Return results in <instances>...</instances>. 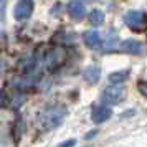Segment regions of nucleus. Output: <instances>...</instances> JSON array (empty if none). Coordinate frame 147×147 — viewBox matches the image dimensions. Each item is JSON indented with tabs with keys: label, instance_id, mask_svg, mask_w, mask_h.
I'll return each mask as SVG.
<instances>
[{
	"label": "nucleus",
	"instance_id": "1",
	"mask_svg": "<svg viewBox=\"0 0 147 147\" xmlns=\"http://www.w3.org/2000/svg\"><path fill=\"white\" fill-rule=\"evenodd\" d=\"M65 114H66V111H65V107H63V106H55V107L47 109V111H43L41 116H40L41 127H43V129H47V131L58 127L61 124L63 117H65Z\"/></svg>",
	"mask_w": 147,
	"mask_h": 147
},
{
	"label": "nucleus",
	"instance_id": "2",
	"mask_svg": "<svg viewBox=\"0 0 147 147\" xmlns=\"http://www.w3.org/2000/svg\"><path fill=\"white\" fill-rule=\"evenodd\" d=\"M68 53H66V48L65 47H55L51 48L50 51L45 56V66L50 71H56L58 68H61L65 63H66Z\"/></svg>",
	"mask_w": 147,
	"mask_h": 147
},
{
	"label": "nucleus",
	"instance_id": "3",
	"mask_svg": "<svg viewBox=\"0 0 147 147\" xmlns=\"http://www.w3.org/2000/svg\"><path fill=\"white\" fill-rule=\"evenodd\" d=\"M124 23L132 32H146L147 30V13L140 10H129L124 15Z\"/></svg>",
	"mask_w": 147,
	"mask_h": 147
},
{
	"label": "nucleus",
	"instance_id": "4",
	"mask_svg": "<svg viewBox=\"0 0 147 147\" xmlns=\"http://www.w3.org/2000/svg\"><path fill=\"white\" fill-rule=\"evenodd\" d=\"M101 99L106 104H117L124 99V89L119 84H109L107 88H104V91L101 94Z\"/></svg>",
	"mask_w": 147,
	"mask_h": 147
},
{
	"label": "nucleus",
	"instance_id": "5",
	"mask_svg": "<svg viewBox=\"0 0 147 147\" xmlns=\"http://www.w3.org/2000/svg\"><path fill=\"white\" fill-rule=\"evenodd\" d=\"M33 8H35L33 0H18L13 8L15 20L23 22V20H27V18H30V15L33 13Z\"/></svg>",
	"mask_w": 147,
	"mask_h": 147
},
{
	"label": "nucleus",
	"instance_id": "6",
	"mask_svg": "<svg viewBox=\"0 0 147 147\" xmlns=\"http://www.w3.org/2000/svg\"><path fill=\"white\" fill-rule=\"evenodd\" d=\"M84 43H86L88 48H91V50H98V48H101V35L96 32V30H88V32H84Z\"/></svg>",
	"mask_w": 147,
	"mask_h": 147
},
{
	"label": "nucleus",
	"instance_id": "7",
	"mask_svg": "<svg viewBox=\"0 0 147 147\" xmlns=\"http://www.w3.org/2000/svg\"><path fill=\"white\" fill-rule=\"evenodd\" d=\"M119 50L127 55H139L142 51V43L136 40H126L119 45Z\"/></svg>",
	"mask_w": 147,
	"mask_h": 147
},
{
	"label": "nucleus",
	"instance_id": "8",
	"mask_svg": "<svg viewBox=\"0 0 147 147\" xmlns=\"http://www.w3.org/2000/svg\"><path fill=\"white\" fill-rule=\"evenodd\" d=\"M109 117H111V109L107 106H98V107H94L93 113H91V119L96 124H101V122H104Z\"/></svg>",
	"mask_w": 147,
	"mask_h": 147
},
{
	"label": "nucleus",
	"instance_id": "9",
	"mask_svg": "<svg viewBox=\"0 0 147 147\" xmlns=\"http://www.w3.org/2000/svg\"><path fill=\"white\" fill-rule=\"evenodd\" d=\"M101 78V68L99 66H88L84 71H83V80L89 83V84H94L96 81Z\"/></svg>",
	"mask_w": 147,
	"mask_h": 147
},
{
	"label": "nucleus",
	"instance_id": "10",
	"mask_svg": "<svg viewBox=\"0 0 147 147\" xmlns=\"http://www.w3.org/2000/svg\"><path fill=\"white\" fill-rule=\"evenodd\" d=\"M68 12L74 20H81L86 15V8L81 2H71V3H68Z\"/></svg>",
	"mask_w": 147,
	"mask_h": 147
},
{
	"label": "nucleus",
	"instance_id": "11",
	"mask_svg": "<svg viewBox=\"0 0 147 147\" xmlns=\"http://www.w3.org/2000/svg\"><path fill=\"white\" fill-rule=\"evenodd\" d=\"M129 78V69H121V71H114L109 74V83L111 84H121Z\"/></svg>",
	"mask_w": 147,
	"mask_h": 147
},
{
	"label": "nucleus",
	"instance_id": "12",
	"mask_svg": "<svg viewBox=\"0 0 147 147\" xmlns=\"http://www.w3.org/2000/svg\"><path fill=\"white\" fill-rule=\"evenodd\" d=\"M88 20H89V23H91L93 27H101V25L104 23V12H101V10H93V12H89Z\"/></svg>",
	"mask_w": 147,
	"mask_h": 147
},
{
	"label": "nucleus",
	"instance_id": "13",
	"mask_svg": "<svg viewBox=\"0 0 147 147\" xmlns=\"http://www.w3.org/2000/svg\"><path fill=\"white\" fill-rule=\"evenodd\" d=\"M23 102H25V94H15L13 99H12V102H10V109L17 111V109H18Z\"/></svg>",
	"mask_w": 147,
	"mask_h": 147
},
{
	"label": "nucleus",
	"instance_id": "14",
	"mask_svg": "<svg viewBox=\"0 0 147 147\" xmlns=\"http://www.w3.org/2000/svg\"><path fill=\"white\" fill-rule=\"evenodd\" d=\"M23 127H25L23 119H22V117H18V119L15 121V127H13V134H15V139H17V140H20L22 132H23Z\"/></svg>",
	"mask_w": 147,
	"mask_h": 147
},
{
	"label": "nucleus",
	"instance_id": "15",
	"mask_svg": "<svg viewBox=\"0 0 147 147\" xmlns=\"http://www.w3.org/2000/svg\"><path fill=\"white\" fill-rule=\"evenodd\" d=\"M117 40H116V35H113V38H107V43H106V48H104V51L106 53H113L117 50Z\"/></svg>",
	"mask_w": 147,
	"mask_h": 147
},
{
	"label": "nucleus",
	"instance_id": "16",
	"mask_svg": "<svg viewBox=\"0 0 147 147\" xmlns=\"http://www.w3.org/2000/svg\"><path fill=\"white\" fill-rule=\"evenodd\" d=\"M137 89H139V93L142 94V96L147 98V81H140L139 84H137Z\"/></svg>",
	"mask_w": 147,
	"mask_h": 147
},
{
	"label": "nucleus",
	"instance_id": "17",
	"mask_svg": "<svg viewBox=\"0 0 147 147\" xmlns=\"http://www.w3.org/2000/svg\"><path fill=\"white\" fill-rule=\"evenodd\" d=\"M74 146H76V140L74 139H68V140H65V142L58 144L56 147H74Z\"/></svg>",
	"mask_w": 147,
	"mask_h": 147
},
{
	"label": "nucleus",
	"instance_id": "18",
	"mask_svg": "<svg viewBox=\"0 0 147 147\" xmlns=\"http://www.w3.org/2000/svg\"><path fill=\"white\" fill-rule=\"evenodd\" d=\"M5 41H7V35L2 32V33H0V51L5 48Z\"/></svg>",
	"mask_w": 147,
	"mask_h": 147
},
{
	"label": "nucleus",
	"instance_id": "19",
	"mask_svg": "<svg viewBox=\"0 0 147 147\" xmlns=\"http://www.w3.org/2000/svg\"><path fill=\"white\" fill-rule=\"evenodd\" d=\"M3 13H5V0H0V20L3 18Z\"/></svg>",
	"mask_w": 147,
	"mask_h": 147
},
{
	"label": "nucleus",
	"instance_id": "20",
	"mask_svg": "<svg viewBox=\"0 0 147 147\" xmlns=\"http://www.w3.org/2000/svg\"><path fill=\"white\" fill-rule=\"evenodd\" d=\"M5 104V91H0V109Z\"/></svg>",
	"mask_w": 147,
	"mask_h": 147
},
{
	"label": "nucleus",
	"instance_id": "21",
	"mask_svg": "<svg viewBox=\"0 0 147 147\" xmlns=\"http://www.w3.org/2000/svg\"><path fill=\"white\" fill-rule=\"evenodd\" d=\"M96 134H98V131H91V132H88V136H86V139L89 140V139H93L94 136H96Z\"/></svg>",
	"mask_w": 147,
	"mask_h": 147
},
{
	"label": "nucleus",
	"instance_id": "22",
	"mask_svg": "<svg viewBox=\"0 0 147 147\" xmlns=\"http://www.w3.org/2000/svg\"><path fill=\"white\" fill-rule=\"evenodd\" d=\"M83 2H88V0H83Z\"/></svg>",
	"mask_w": 147,
	"mask_h": 147
}]
</instances>
